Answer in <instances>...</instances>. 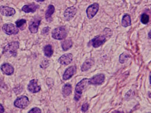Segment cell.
<instances>
[{"label": "cell", "mask_w": 151, "mask_h": 113, "mask_svg": "<svg viewBox=\"0 0 151 113\" xmlns=\"http://www.w3.org/2000/svg\"><path fill=\"white\" fill-rule=\"evenodd\" d=\"M19 48V43L18 42H12L4 48L3 54L7 56L16 57L17 55V50Z\"/></svg>", "instance_id": "cell-1"}, {"label": "cell", "mask_w": 151, "mask_h": 113, "mask_svg": "<svg viewBox=\"0 0 151 113\" xmlns=\"http://www.w3.org/2000/svg\"><path fill=\"white\" fill-rule=\"evenodd\" d=\"M89 79L84 78L79 82L76 86L75 94L74 99L75 101H78L81 96L82 91L86 86L89 84Z\"/></svg>", "instance_id": "cell-2"}, {"label": "cell", "mask_w": 151, "mask_h": 113, "mask_svg": "<svg viewBox=\"0 0 151 113\" xmlns=\"http://www.w3.org/2000/svg\"><path fill=\"white\" fill-rule=\"evenodd\" d=\"M67 35V31L64 26L56 28L52 32V37L55 40H63L66 38Z\"/></svg>", "instance_id": "cell-3"}, {"label": "cell", "mask_w": 151, "mask_h": 113, "mask_svg": "<svg viewBox=\"0 0 151 113\" xmlns=\"http://www.w3.org/2000/svg\"><path fill=\"white\" fill-rule=\"evenodd\" d=\"M41 21V18L39 16L35 17L29 23V29L32 33H36L38 32L39 27Z\"/></svg>", "instance_id": "cell-4"}, {"label": "cell", "mask_w": 151, "mask_h": 113, "mask_svg": "<svg viewBox=\"0 0 151 113\" xmlns=\"http://www.w3.org/2000/svg\"><path fill=\"white\" fill-rule=\"evenodd\" d=\"M3 32L8 35H16L18 33L19 29L18 27L13 24L8 23L4 25L2 27Z\"/></svg>", "instance_id": "cell-5"}, {"label": "cell", "mask_w": 151, "mask_h": 113, "mask_svg": "<svg viewBox=\"0 0 151 113\" xmlns=\"http://www.w3.org/2000/svg\"><path fill=\"white\" fill-rule=\"evenodd\" d=\"M29 104V99L26 96H21V97H19L15 100L14 103V106L16 107L21 109L26 108Z\"/></svg>", "instance_id": "cell-6"}, {"label": "cell", "mask_w": 151, "mask_h": 113, "mask_svg": "<svg viewBox=\"0 0 151 113\" xmlns=\"http://www.w3.org/2000/svg\"><path fill=\"white\" fill-rule=\"evenodd\" d=\"M99 9L98 4L95 3L90 5L86 10L87 17L89 19H91L97 13Z\"/></svg>", "instance_id": "cell-7"}, {"label": "cell", "mask_w": 151, "mask_h": 113, "mask_svg": "<svg viewBox=\"0 0 151 113\" xmlns=\"http://www.w3.org/2000/svg\"><path fill=\"white\" fill-rule=\"evenodd\" d=\"M106 41V38L104 35H98L92 39L90 42L94 48H97L102 46Z\"/></svg>", "instance_id": "cell-8"}, {"label": "cell", "mask_w": 151, "mask_h": 113, "mask_svg": "<svg viewBox=\"0 0 151 113\" xmlns=\"http://www.w3.org/2000/svg\"><path fill=\"white\" fill-rule=\"evenodd\" d=\"M105 80V76L103 74L94 76L92 78L89 79V83L93 85H99L102 84Z\"/></svg>", "instance_id": "cell-9"}, {"label": "cell", "mask_w": 151, "mask_h": 113, "mask_svg": "<svg viewBox=\"0 0 151 113\" xmlns=\"http://www.w3.org/2000/svg\"><path fill=\"white\" fill-rule=\"evenodd\" d=\"M77 12V9L74 6H71L67 8L64 13L65 19L67 21L71 20L75 16Z\"/></svg>", "instance_id": "cell-10"}, {"label": "cell", "mask_w": 151, "mask_h": 113, "mask_svg": "<svg viewBox=\"0 0 151 113\" xmlns=\"http://www.w3.org/2000/svg\"><path fill=\"white\" fill-rule=\"evenodd\" d=\"M28 90L32 93L39 92L41 89L40 87L38 85V80L33 79L31 80L28 85Z\"/></svg>", "instance_id": "cell-11"}, {"label": "cell", "mask_w": 151, "mask_h": 113, "mask_svg": "<svg viewBox=\"0 0 151 113\" xmlns=\"http://www.w3.org/2000/svg\"><path fill=\"white\" fill-rule=\"evenodd\" d=\"M0 12L2 15L7 17L14 15L16 13V11L12 8L8 6H1L0 7Z\"/></svg>", "instance_id": "cell-12"}, {"label": "cell", "mask_w": 151, "mask_h": 113, "mask_svg": "<svg viewBox=\"0 0 151 113\" xmlns=\"http://www.w3.org/2000/svg\"><path fill=\"white\" fill-rule=\"evenodd\" d=\"M72 60V54L69 53L62 55L58 59V62L62 65H67L70 64Z\"/></svg>", "instance_id": "cell-13"}, {"label": "cell", "mask_w": 151, "mask_h": 113, "mask_svg": "<svg viewBox=\"0 0 151 113\" xmlns=\"http://www.w3.org/2000/svg\"><path fill=\"white\" fill-rule=\"evenodd\" d=\"M76 66H72L67 68L63 76L64 80H67L72 77L76 72Z\"/></svg>", "instance_id": "cell-14"}, {"label": "cell", "mask_w": 151, "mask_h": 113, "mask_svg": "<svg viewBox=\"0 0 151 113\" xmlns=\"http://www.w3.org/2000/svg\"><path fill=\"white\" fill-rule=\"evenodd\" d=\"M40 7L38 4L35 3H32L28 5H25L22 8V10L26 13L35 12L36 10Z\"/></svg>", "instance_id": "cell-15"}, {"label": "cell", "mask_w": 151, "mask_h": 113, "mask_svg": "<svg viewBox=\"0 0 151 113\" xmlns=\"http://www.w3.org/2000/svg\"><path fill=\"white\" fill-rule=\"evenodd\" d=\"M1 70L5 74L10 75L14 73V68L9 63H4L1 66Z\"/></svg>", "instance_id": "cell-16"}, {"label": "cell", "mask_w": 151, "mask_h": 113, "mask_svg": "<svg viewBox=\"0 0 151 113\" xmlns=\"http://www.w3.org/2000/svg\"><path fill=\"white\" fill-rule=\"evenodd\" d=\"M55 8L54 5L52 4H50L48 7L46 11L45 14V18L46 20L48 22H51L52 21V15L55 12Z\"/></svg>", "instance_id": "cell-17"}, {"label": "cell", "mask_w": 151, "mask_h": 113, "mask_svg": "<svg viewBox=\"0 0 151 113\" xmlns=\"http://www.w3.org/2000/svg\"><path fill=\"white\" fill-rule=\"evenodd\" d=\"M94 63V60L92 58H89L87 59L83 62V65L81 67V70L82 71H88Z\"/></svg>", "instance_id": "cell-18"}, {"label": "cell", "mask_w": 151, "mask_h": 113, "mask_svg": "<svg viewBox=\"0 0 151 113\" xmlns=\"http://www.w3.org/2000/svg\"><path fill=\"white\" fill-rule=\"evenodd\" d=\"M72 87L70 83H66L64 85L62 90L63 94L64 96H68L72 93Z\"/></svg>", "instance_id": "cell-19"}, {"label": "cell", "mask_w": 151, "mask_h": 113, "mask_svg": "<svg viewBox=\"0 0 151 113\" xmlns=\"http://www.w3.org/2000/svg\"><path fill=\"white\" fill-rule=\"evenodd\" d=\"M122 24L124 27H127L131 25V18L129 15L126 14L123 16L122 21Z\"/></svg>", "instance_id": "cell-20"}, {"label": "cell", "mask_w": 151, "mask_h": 113, "mask_svg": "<svg viewBox=\"0 0 151 113\" xmlns=\"http://www.w3.org/2000/svg\"><path fill=\"white\" fill-rule=\"evenodd\" d=\"M72 46L73 42L71 40H65L62 43V48L64 51L68 50Z\"/></svg>", "instance_id": "cell-21"}, {"label": "cell", "mask_w": 151, "mask_h": 113, "mask_svg": "<svg viewBox=\"0 0 151 113\" xmlns=\"http://www.w3.org/2000/svg\"><path fill=\"white\" fill-rule=\"evenodd\" d=\"M43 51L45 55L47 57H51L53 54V49L52 46L50 45H46L45 46Z\"/></svg>", "instance_id": "cell-22"}, {"label": "cell", "mask_w": 151, "mask_h": 113, "mask_svg": "<svg viewBox=\"0 0 151 113\" xmlns=\"http://www.w3.org/2000/svg\"><path fill=\"white\" fill-rule=\"evenodd\" d=\"M141 22L145 24H148L150 20V17L149 16L145 13H144L142 15L141 19Z\"/></svg>", "instance_id": "cell-23"}, {"label": "cell", "mask_w": 151, "mask_h": 113, "mask_svg": "<svg viewBox=\"0 0 151 113\" xmlns=\"http://www.w3.org/2000/svg\"><path fill=\"white\" fill-rule=\"evenodd\" d=\"M26 23V20L24 19H19L16 22L17 27L20 28V29L22 28Z\"/></svg>", "instance_id": "cell-24"}, {"label": "cell", "mask_w": 151, "mask_h": 113, "mask_svg": "<svg viewBox=\"0 0 151 113\" xmlns=\"http://www.w3.org/2000/svg\"><path fill=\"white\" fill-rule=\"evenodd\" d=\"M89 105L88 104V103H84L83 104L82 106L81 107V110L83 112H86V111H88V109Z\"/></svg>", "instance_id": "cell-25"}, {"label": "cell", "mask_w": 151, "mask_h": 113, "mask_svg": "<svg viewBox=\"0 0 151 113\" xmlns=\"http://www.w3.org/2000/svg\"><path fill=\"white\" fill-rule=\"evenodd\" d=\"M41 111L40 108L35 107L29 111V113H41Z\"/></svg>", "instance_id": "cell-26"}, {"label": "cell", "mask_w": 151, "mask_h": 113, "mask_svg": "<svg viewBox=\"0 0 151 113\" xmlns=\"http://www.w3.org/2000/svg\"><path fill=\"white\" fill-rule=\"evenodd\" d=\"M50 29V28L48 27H44L43 29H42V35H46L49 32Z\"/></svg>", "instance_id": "cell-27"}, {"label": "cell", "mask_w": 151, "mask_h": 113, "mask_svg": "<svg viewBox=\"0 0 151 113\" xmlns=\"http://www.w3.org/2000/svg\"><path fill=\"white\" fill-rule=\"evenodd\" d=\"M4 112V108L2 105L0 104V113H3Z\"/></svg>", "instance_id": "cell-28"}, {"label": "cell", "mask_w": 151, "mask_h": 113, "mask_svg": "<svg viewBox=\"0 0 151 113\" xmlns=\"http://www.w3.org/2000/svg\"><path fill=\"white\" fill-rule=\"evenodd\" d=\"M37 2H42L44 1L45 0H35Z\"/></svg>", "instance_id": "cell-29"}, {"label": "cell", "mask_w": 151, "mask_h": 113, "mask_svg": "<svg viewBox=\"0 0 151 113\" xmlns=\"http://www.w3.org/2000/svg\"><path fill=\"white\" fill-rule=\"evenodd\" d=\"M149 37L151 39V31L150 32V33H149Z\"/></svg>", "instance_id": "cell-30"}, {"label": "cell", "mask_w": 151, "mask_h": 113, "mask_svg": "<svg viewBox=\"0 0 151 113\" xmlns=\"http://www.w3.org/2000/svg\"><path fill=\"white\" fill-rule=\"evenodd\" d=\"M150 83L151 84V73L150 74Z\"/></svg>", "instance_id": "cell-31"}, {"label": "cell", "mask_w": 151, "mask_h": 113, "mask_svg": "<svg viewBox=\"0 0 151 113\" xmlns=\"http://www.w3.org/2000/svg\"><path fill=\"white\" fill-rule=\"evenodd\" d=\"M2 1V0H0V1Z\"/></svg>", "instance_id": "cell-32"}]
</instances>
